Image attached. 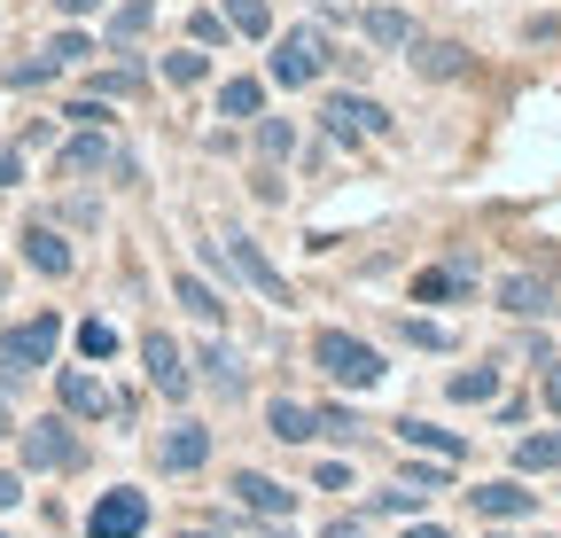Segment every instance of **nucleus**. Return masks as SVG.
<instances>
[{"label": "nucleus", "mask_w": 561, "mask_h": 538, "mask_svg": "<svg viewBox=\"0 0 561 538\" xmlns=\"http://www.w3.org/2000/svg\"><path fill=\"white\" fill-rule=\"evenodd\" d=\"M312 367H320L328 390H375V382L390 375L382 352L367 344V335H351V328H320V335H312Z\"/></svg>", "instance_id": "nucleus-1"}, {"label": "nucleus", "mask_w": 561, "mask_h": 538, "mask_svg": "<svg viewBox=\"0 0 561 538\" xmlns=\"http://www.w3.org/2000/svg\"><path fill=\"white\" fill-rule=\"evenodd\" d=\"M320 71H335V39L320 24H297L273 39V62H265L273 87H320Z\"/></svg>", "instance_id": "nucleus-2"}, {"label": "nucleus", "mask_w": 561, "mask_h": 538, "mask_svg": "<svg viewBox=\"0 0 561 538\" xmlns=\"http://www.w3.org/2000/svg\"><path fill=\"white\" fill-rule=\"evenodd\" d=\"M62 344V320L55 312H32L16 328H0V390H16V375H39Z\"/></svg>", "instance_id": "nucleus-3"}, {"label": "nucleus", "mask_w": 561, "mask_h": 538, "mask_svg": "<svg viewBox=\"0 0 561 538\" xmlns=\"http://www.w3.org/2000/svg\"><path fill=\"white\" fill-rule=\"evenodd\" d=\"M320 133L328 141H382L390 110L375 94H359V87H335V94H320Z\"/></svg>", "instance_id": "nucleus-4"}, {"label": "nucleus", "mask_w": 561, "mask_h": 538, "mask_svg": "<svg viewBox=\"0 0 561 538\" xmlns=\"http://www.w3.org/2000/svg\"><path fill=\"white\" fill-rule=\"evenodd\" d=\"M16 445H24V468H39V477H70V468L87 460V445L70 437V414L24 422V430H16Z\"/></svg>", "instance_id": "nucleus-5"}, {"label": "nucleus", "mask_w": 561, "mask_h": 538, "mask_svg": "<svg viewBox=\"0 0 561 538\" xmlns=\"http://www.w3.org/2000/svg\"><path fill=\"white\" fill-rule=\"evenodd\" d=\"M117 141H110V125H79V133H62V149H55V180H102L117 172Z\"/></svg>", "instance_id": "nucleus-6"}, {"label": "nucleus", "mask_w": 561, "mask_h": 538, "mask_svg": "<svg viewBox=\"0 0 561 538\" xmlns=\"http://www.w3.org/2000/svg\"><path fill=\"white\" fill-rule=\"evenodd\" d=\"M16 242H24V265H32L39 282H70V265H79V250H70V234H62L55 219H32V227H24Z\"/></svg>", "instance_id": "nucleus-7"}, {"label": "nucleus", "mask_w": 561, "mask_h": 538, "mask_svg": "<svg viewBox=\"0 0 561 538\" xmlns=\"http://www.w3.org/2000/svg\"><path fill=\"white\" fill-rule=\"evenodd\" d=\"M87 530H94V538H140V530H149V492H133V484L102 492L94 515H87Z\"/></svg>", "instance_id": "nucleus-8"}, {"label": "nucleus", "mask_w": 561, "mask_h": 538, "mask_svg": "<svg viewBox=\"0 0 561 538\" xmlns=\"http://www.w3.org/2000/svg\"><path fill=\"white\" fill-rule=\"evenodd\" d=\"M476 297V257H445L413 274V305H468Z\"/></svg>", "instance_id": "nucleus-9"}, {"label": "nucleus", "mask_w": 561, "mask_h": 538, "mask_svg": "<svg viewBox=\"0 0 561 538\" xmlns=\"http://www.w3.org/2000/svg\"><path fill=\"white\" fill-rule=\"evenodd\" d=\"M140 367H149V390H164V398H187V352L172 344V335L164 328H149V335H140Z\"/></svg>", "instance_id": "nucleus-10"}, {"label": "nucleus", "mask_w": 561, "mask_h": 538, "mask_svg": "<svg viewBox=\"0 0 561 538\" xmlns=\"http://www.w3.org/2000/svg\"><path fill=\"white\" fill-rule=\"evenodd\" d=\"M227 257H234V274H242V282H250V289H257L265 305H297V289L273 274V257H265V250H257L250 234H227Z\"/></svg>", "instance_id": "nucleus-11"}, {"label": "nucleus", "mask_w": 561, "mask_h": 538, "mask_svg": "<svg viewBox=\"0 0 561 538\" xmlns=\"http://www.w3.org/2000/svg\"><path fill=\"white\" fill-rule=\"evenodd\" d=\"M55 407H62V414H79V422H110V414H117V398H110L87 367H62V375H55Z\"/></svg>", "instance_id": "nucleus-12"}, {"label": "nucleus", "mask_w": 561, "mask_h": 538, "mask_svg": "<svg viewBox=\"0 0 561 538\" xmlns=\"http://www.w3.org/2000/svg\"><path fill=\"white\" fill-rule=\"evenodd\" d=\"M203 460H210V430L203 422H172L157 437V468H164V477H195Z\"/></svg>", "instance_id": "nucleus-13"}, {"label": "nucleus", "mask_w": 561, "mask_h": 538, "mask_svg": "<svg viewBox=\"0 0 561 538\" xmlns=\"http://www.w3.org/2000/svg\"><path fill=\"white\" fill-rule=\"evenodd\" d=\"M359 39L375 55H405L413 47V16L398 9V0H375V9H359Z\"/></svg>", "instance_id": "nucleus-14"}, {"label": "nucleus", "mask_w": 561, "mask_h": 538, "mask_svg": "<svg viewBox=\"0 0 561 538\" xmlns=\"http://www.w3.org/2000/svg\"><path fill=\"white\" fill-rule=\"evenodd\" d=\"M227 492H234L250 515H289V507H297V492H289V484H273V477H257V468H234Z\"/></svg>", "instance_id": "nucleus-15"}, {"label": "nucleus", "mask_w": 561, "mask_h": 538, "mask_svg": "<svg viewBox=\"0 0 561 538\" xmlns=\"http://www.w3.org/2000/svg\"><path fill=\"white\" fill-rule=\"evenodd\" d=\"M405 62H413V71L437 87V79H460V71H468V47H460V39H421V32H413Z\"/></svg>", "instance_id": "nucleus-16"}, {"label": "nucleus", "mask_w": 561, "mask_h": 538, "mask_svg": "<svg viewBox=\"0 0 561 538\" xmlns=\"http://www.w3.org/2000/svg\"><path fill=\"white\" fill-rule=\"evenodd\" d=\"M468 507H476L483 523H523V515L538 507V492H523V484H507V477H500V484H476V492H468Z\"/></svg>", "instance_id": "nucleus-17"}, {"label": "nucleus", "mask_w": 561, "mask_h": 538, "mask_svg": "<svg viewBox=\"0 0 561 538\" xmlns=\"http://www.w3.org/2000/svg\"><path fill=\"white\" fill-rule=\"evenodd\" d=\"M500 312H507V320L553 312V282H546V274H507V282H500Z\"/></svg>", "instance_id": "nucleus-18"}, {"label": "nucleus", "mask_w": 561, "mask_h": 538, "mask_svg": "<svg viewBox=\"0 0 561 538\" xmlns=\"http://www.w3.org/2000/svg\"><path fill=\"white\" fill-rule=\"evenodd\" d=\"M265 430H273L280 445H312V437H320V407H305V398H273V407H265Z\"/></svg>", "instance_id": "nucleus-19"}, {"label": "nucleus", "mask_w": 561, "mask_h": 538, "mask_svg": "<svg viewBox=\"0 0 561 538\" xmlns=\"http://www.w3.org/2000/svg\"><path fill=\"white\" fill-rule=\"evenodd\" d=\"M195 375L210 382V390H219V398H242V352H227V344H195Z\"/></svg>", "instance_id": "nucleus-20"}, {"label": "nucleus", "mask_w": 561, "mask_h": 538, "mask_svg": "<svg viewBox=\"0 0 561 538\" xmlns=\"http://www.w3.org/2000/svg\"><path fill=\"white\" fill-rule=\"evenodd\" d=\"M500 382H507V367L483 359V367H460V375L445 382V398H460V407H491V398H500Z\"/></svg>", "instance_id": "nucleus-21"}, {"label": "nucleus", "mask_w": 561, "mask_h": 538, "mask_svg": "<svg viewBox=\"0 0 561 538\" xmlns=\"http://www.w3.org/2000/svg\"><path fill=\"white\" fill-rule=\"evenodd\" d=\"M398 437H405L413 453H437V460H468V437H453V430H437V422H398Z\"/></svg>", "instance_id": "nucleus-22"}, {"label": "nucleus", "mask_w": 561, "mask_h": 538, "mask_svg": "<svg viewBox=\"0 0 561 538\" xmlns=\"http://www.w3.org/2000/svg\"><path fill=\"white\" fill-rule=\"evenodd\" d=\"M149 24H157V0H125V9L110 16V47H140Z\"/></svg>", "instance_id": "nucleus-23"}, {"label": "nucleus", "mask_w": 561, "mask_h": 538, "mask_svg": "<svg viewBox=\"0 0 561 538\" xmlns=\"http://www.w3.org/2000/svg\"><path fill=\"white\" fill-rule=\"evenodd\" d=\"M157 79H164V87H203V79H210V55L187 39L180 55H164V62H157Z\"/></svg>", "instance_id": "nucleus-24"}, {"label": "nucleus", "mask_w": 561, "mask_h": 538, "mask_svg": "<svg viewBox=\"0 0 561 538\" xmlns=\"http://www.w3.org/2000/svg\"><path fill=\"white\" fill-rule=\"evenodd\" d=\"M257 110H265V79H227V87H219V117L250 125Z\"/></svg>", "instance_id": "nucleus-25"}, {"label": "nucleus", "mask_w": 561, "mask_h": 538, "mask_svg": "<svg viewBox=\"0 0 561 538\" xmlns=\"http://www.w3.org/2000/svg\"><path fill=\"white\" fill-rule=\"evenodd\" d=\"M250 125H257V157H265V164H280V157L297 149V125H289V117H273V110H257Z\"/></svg>", "instance_id": "nucleus-26"}, {"label": "nucleus", "mask_w": 561, "mask_h": 538, "mask_svg": "<svg viewBox=\"0 0 561 538\" xmlns=\"http://www.w3.org/2000/svg\"><path fill=\"white\" fill-rule=\"evenodd\" d=\"M515 468H523V477H546V468H561V430L523 437V445H515Z\"/></svg>", "instance_id": "nucleus-27"}, {"label": "nucleus", "mask_w": 561, "mask_h": 538, "mask_svg": "<svg viewBox=\"0 0 561 538\" xmlns=\"http://www.w3.org/2000/svg\"><path fill=\"white\" fill-rule=\"evenodd\" d=\"M47 79H62V62L39 47V55H24V62H9V71H0V87H16V94H32V87H47Z\"/></svg>", "instance_id": "nucleus-28"}, {"label": "nucleus", "mask_w": 561, "mask_h": 538, "mask_svg": "<svg viewBox=\"0 0 561 538\" xmlns=\"http://www.w3.org/2000/svg\"><path fill=\"white\" fill-rule=\"evenodd\" d=\"M219 16H227L242 39H265V32H273V9H265V0H219Z\"/></svg>", "instance_id": "nucleus-29"}, {"label": "nucleus", "mask_w": 561, "mask_h": 538, "mask_svg": "<svg viewBox=\"0 0 561 538\" xmlns=\"http://www.w3.org/2000/svg\"><path fill=\"white\" fill-rule=\"evenodd\" d=\"M180 305H187L203 328H219V320H227V297H219V289H203L195 274H180Z\"/></svg>", "instance_id": "nucleus-30"}, {"label": "nucleus", "mask_w": 561, "mask_h": 538, "mask_svg": "<svg viewBox=\"0 0 561 538\" xmlns=\"http://www.w3.org/2000/svg\"><path fill=\"white\" fill-rule=\"evenodd\" d=\"M453 468H460V460H437V453H430V460H405V468H398V484H413V492H445V484H453Z\"/></svg>", "instance_id": "nucleus-31"}, {"label": "nucleus", "mask_w": 561, "mask_h": 538, "mask_svg": "<svg viewBox=\"0 0 561 538\" xmlns=\"http://www.w3.org/2000/svg\"><path fill=\"white\" fill-rule=\"evenodd\" d=\"M47 55H55V62H62V71H79V62H94V55H102V47H94V39H87V32H55V39H47Z\"/></svg>", "instance_id": "nucleus-32"}, {"label": "nucleus", "mask_w": 561, "mask_h": 538, "mask_svg": "<svg viewBox=\"0 0 561 538\" xmlns=\"http://www.w3.org/2000/svg\"><path fill=\"white\" fill-rule=\"evenodd\" d=\"M187 39H195V47H227V39H234V24H227L219 9H195V16H187Z\"/></svg>", "instance_id": "nucleus-33"}, {"label": "nucleus", "mask_w": 561, "mask_h": 538, "mask_svg": "<svg viewBox=\"0 0 561 538\" xmlns=\"http://www.w3.org/2000/svg\"><path fill=\"white\" fill-rule=\"evenodd\" d=\"M149 79H140V62H117V71H94V94L102 102H117V94H140Z\"/></svg>", "instance_id": "nucleus-34"}, {"label": "nucleus", "mask_w": 561, "mask_h": 538, "mask_svg": "<svg viewBox=\"0 0 561 538\" xmlns=\"http://www.w3.org/2000/svg\"><path fill=\"white\" fill-rule=\"evenodd\" d=\"M320 437H335V445H359V437H367V422L351 414V407H320Z\"/></svg>", "instance_id": "nucleus-35"}, {"label": "nucleus", "mask_w": 561, "mask_h": 538, "mask_svg": "<svg viewBox=\"0 0 561 538\" xmlns=\"http://www.w3.org/2000/svg\"><path fill=\"white\" fill-rule=\"evenodd\" d=\"M421 500H430V492L398 484V492H375V500H367V515H421Z\"/></svg>", "instance_id": "nucleus-36"}, {"label": "nucleus", "mask_w": 561, "mask_h": 538, "mask_svg": "<svg viewBox=\"0 0 561 538\" xmlns=\"http://www.w3.org/2000/svg\"><path fill=\"white\" fill-rule=\"evenodd\" d=\"M398 335H405L413 352H445V328L437 320H398Z\"/></svg>", "instance_id": "nucleus-37"}, {"label": "nucleus", "mask_w": 561, "mask_h": 538, "mask_svg": "<svg viewBox=\"0 0 561 538\" xmlns=\"http://www.w3.org/2000/svg\"><path fill=\"white\" fill-rule=\"evenodd\" d=\"M79 352H87V359H110V352H117V335H110V320H87V328H79Z\"/></svg>", "instance_id": "nucleus-38"}, {"label": "nucleus", "mask_w": 561, "mask_h": 538, "mask_svg": "<svg viewBox=\"0 0 561 538\" xmlns=\"http://www.w3.org/2000/svg\"><path fill=\"white\" fill-rule=\"evenodd\" d=\"M62 117H70V125H110V102H102V94H79Z\"/></svg>", "instance_id": "nucleus-39"}, {"label": "nucleus", "mask_w": 561, "mask_h": 538, "mask_svg": "<svg viewBox=\"0 0 561 538\" xmlns=\"http://www.w3.org/2000/svg\"><path fill=\"white\" fill-rule=\"evenodd\" d=\"M320 538H375V523H367V515H328Z\"/></svg>", "instance_id": "nucleus-40"}, {"label": "nucleus", "mask_w": 561, "mask_h": 538, "mask_svg": "<svg viewBox=\"0 0 561 538\" xmlns=\"http://www.w3.org/2000/svg\"><path fill=\"white\" fill-rule=\"evenodd\" d=\"M94 219H102L94 195H79V204H62V211H55V227H94Z\"/></svg>", "instance_id": "nucleus-41"}, {"label": "nucleus", "mask_w": 561, "mask_h": 538, "mask_svg": "<svg viewBox=\"0 0 561 538\" xmlns=\"http://www.w3.org/2000/svg\"><path fill=\"white\" fill-rule=\"evenodd\" d=\"M172 538H234V530H227V515H195V523H180Z\"/></svg>", "instance_id": "nucleus-42"}, {"label": "nucleus", "mask_w": 561, "mask_h": 538, "mask_svg": "<svg viewBox=\"0 0 561 538\" xmlns=\"http://www.w3.org/2000/svg\"><path fill=\"white\" fill-rule=\"evenodd\" d=\"M16 180H24V149H16V141H0V195H9Z\"/></svg>", "instance_id": "nucleus-43"}, {"label": "nucleus", "mask_w": 561, "mask_h": 538, "mask_svg": "<svg viewBox=\"0 0 561 538\" xmlns=\"http://www.w3.org/2000/svg\"><path fill=\"white\" fill-rule=\"evenodd\" d=\"M312 477H320V492H351V468H343V460H320Z\"/></svg>", "instance_id": "nucleus-44"}, {"label": "nucleus", "mask_w": 561, "mask_h": 538, "mask_svg": "<svg viewBox=\"0 0 561 538\" xmlns=\"http://www.w3.org/2000/svg\"><path fill=\"white\" fill-rule=\"evenodd\" d=\"M500 407V430H515V422H530V398H491Z\"/></svg>", "instance_id": "nucleus-45"}, {"label": "nucleus", "mask_w": 561, "mask_h": 538, "mask_svg": "<svg viewBox=\"0 0 561 538\" xmlns=\"http://www.w3.org/2000/svg\"><path fill=\"white\" fill-rule=\"evenodd\" d=\"M16 500H24V477H16V468H0V515H9Z\"/></svg>", "instance_id": "nucleus-46"}, {"label": "nucleus", "mask_w": 561, "mask_h": 538, "mask_svg": "<svg viewBox=\"0 0 561 538\" xmlns=\"http://www.w3.org/2000/svg\"><path fill=\"white\" fill-rule=\"evenodd\" d=\"M546 407H561V359H546Z\"/></svg>", "instance_id": "nucleus-47"}, {"label": "nucleus", "mask_w": 561, "mask_h": 538, "mask_svg": "<svg viewBox=\"0 0 561 538\" xmlns=\"http://www.w3.org/2000/svg\"><path fill=\"white\" fill-rule=\"evenodd\" d=\"M250 538H289V515H265V530H250Z\"/></svg>", "instance_id": "nucleus-48"}, {"label": "nucleus", "mask_w": 561, "mask_h": 538, "mask_svg": "<svg viewBox=\"0 0 561 538\" xmlns=\"http://www.w3.org/2000/svg\"><path fill=\"white\" fill-rule=\"evenodd\" d=\"M405 538H453V530H445V523H413Z\"/></svg>", "instance_id": "nucleus-49"}, {"label": "nucleus", "mask_w": 561, "mask_h": 538, "mask_svg": "<svg viewBox=\"0 0 561 538\" xmlns=\"http://www.w3.org/2000/svg\"><path fill=\"white\" fill-rule=\"evenodd\" d=\"M0 297H9V274H0Z\"/></svg>", "instance_id": "nucleus-50"}, {"label": "nucleus", "mask_w": 561, "mask_h": 538, "mask_svg": "<svg viewBox=\"0 0 561 538\" xmlns=\"http://www.w3.org/2000/svg\"><path fill=\"white\" fill-rule=\"evenodd\" d=\"M0 538H9V530H0Z\"/></svg>", "instance_id": "nucleus-51"}]
</instances>
